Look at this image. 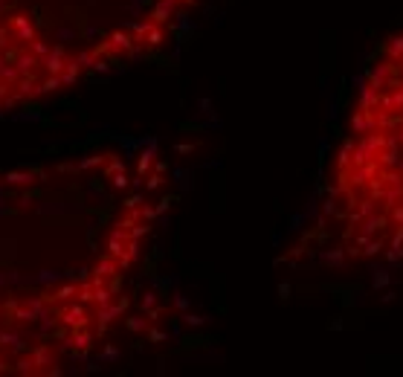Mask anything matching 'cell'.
<instances>
[{"label":"cell","mask_w":403,"mask_h":377,"mask_svg":"<svg viewBox=\"0 0 403 377\" xmlns=\"http://www.w3.org/2000/svg\"><path fill=\"white\" fill-rule=\"evenodd\" d=\"M206 0H0V122L168 50Z\"/></svg>","instance_id":"obj_3"},{"label":"cell","mask_w":403,"mask_h":377,"mask_svg":"<svg viewBox=\"0 0 403 377\" xmlns=\"http://www.w3.org/2000/svg\"><path fill=\"white\" fill-rule=\"evenodd\" d=\"M285 261L331 270L403 264V29L371 52L316 209Z\"/></svg>","instance_id":"obj_2"},{"label":"cell","mask_w":403,"mask_h":377,"mask_svg":"<svg viewBox=\"0 0 403 377\" xmlns=\"http://www.w3.org/2000/svg\"><path fill=\"white\" fill-rule=\"evenodd\" d=\"M174 203L151 137L0 169V377L84 372L116 340Z\"/></svg>","instance_id":"obj_1"}]
</instances>
